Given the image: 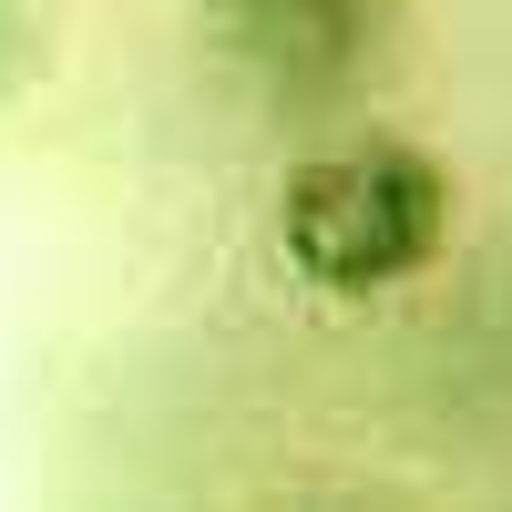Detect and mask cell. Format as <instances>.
Masks as SVG:
<instances>
[{"mask_svg":"<svg viewBox=\"0 0 512 512\" xmlns=\"http://www.w3.org/2000/svg\"><path fill=\"white\" fill-rule=\"evenodd\" d=\"M451 246V175L420 144H328L277 185V256L318 297H390Z\"/></svg>","mask_w":512,"mask_h":512,"instance_id":"obj_1","label":"cell"}]
</instances>
